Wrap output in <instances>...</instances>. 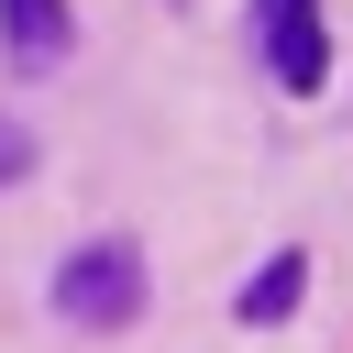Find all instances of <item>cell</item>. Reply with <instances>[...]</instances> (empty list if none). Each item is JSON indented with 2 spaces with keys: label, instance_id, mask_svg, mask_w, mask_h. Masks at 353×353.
Listing matches in <instances>:
<instances>
[{
  "label": "cell",
  "instance_id": "1",
  "mask_svg": "<svg viewBox=\"0 0 353 353\" xmlns=\"http://www.w3.org/2000/svg\"><path fill=\"white\" fill-rule=\"evenodd\" d=\"M55 320H77V331H121V320H143V254H132V243H88V254H66V265H55Z\"/></svg>",
  "mask_w": 353,
  "mask_h": 353
},
{
  "label": "cell",
  "instance_id": "2",
  "mask_svg": "<svg viewBox=\"0 0 353 353\" xmlns=\"http://www.w3.org/2000/svg\"><path fill=\"white\" fill-rule=\"evenodd\" d=\"M254 33L287 88H320V0H254Z\"/></svg>",
  "mask_w": 353,
  "mask_h": 353
},
{
  "label": "cell",
  "instance_id": "3",
  "mask_svg": "<svg viewBox=\"0 0 353 353\" xmlns=\"http://www.w3.org/2000/svg\"><path fill=\"white\" fill-rule=\"evenodd\" d=\"M298 298H309V254H265V276L232 298V320H243V331H276Z\"/></svg>",
  "mask_w": 353,
  "mask_h": 353
},
{
  "label": "cell",
  "instance_id": "4",
  "mask_svg": "<svg viewBox=\"0 0 353 353\" xmlns=\"http://www.w3.org/2000/svg\"><path fill=\"white\" fill-rule=\"evenodd\" d=\"M0 33H11V55L44 66V55L66 44V0H0Z\"/></svg>",
  "mask_w": 353,
  "mask_h": 353
},
{
  "label": "cell",
  "instance_id": "5",
  "mask_svg": "<svg viewBox=\"0 0 353 353\" xmlns=\"http://www.w3.org/2000/svg\"><path fill=\"white\" fill-rule=\"evenodd\" d=\"M22 165H33V132H22V121H11V110H0V188H11V176H22Z\"/></svg>",
  "mask_w": 353,
  "mask_h": 353
}]
</instances>
